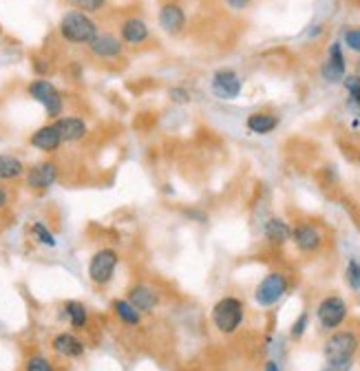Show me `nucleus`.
<instances>
[{
	"label": "nucleus",
	"mask_w": 360,
	"mask_h": 371,
	"mask_svg": "<svg viewBox=\"0 0 360 371\" xmlns=\"http://www.w3.org/2000/svg\"><path fill=\"white\" fill-rule=\"evenodd\" d=\"M292 241L301 252H316L323 245V232L314 224H299L292 228Z\"/></svg>",
	"instance_id": "nucleus-15"
},
{
	"label": "nucleus",
	"mask_w": 360,
	"mask_h": 371,
	"mask_svg": "<svg viewBox=\"0 0 360 371\" xmlns=\"http://www.w3.org/2000/svg\"><path fill=\"white\" fill-rule=\"evenodd\" d=\"M168 97H170L173 104H188L190 102V91L184 89V87H173L168 91Z\"/></svg>",
	"instance_id": "nucleus-29"
},
{
	"label": "nucleus",
	"mask_w": 360,
	"mask_h": 371,
	"mask_svg": "<svg viewBox=\"0 0 360 371\" xmlns=\"http://www.w3.org/2000/svg\"><path fill=\"white\" fill-rule=\"evenodd\" d=\"M25 371H56V369L46 356H42V353H34V356L27 358Z\"/></svg>",
	"instance_id": "nucleus-26"
},
{
	"label": "nucleus",
	"mask_w": 360,
	"mask_h": 371,
	"mask_svg": "<svg viewBox=\"0 0 360 371\" xmlns=\"http://www.w3.org/2000/svg\"><path fill=\"white\" fill-rule=\"evenodd\" d=\"M11 190H9V186L5 183H0V212H5L9 206H11Z\"/></svg>",
	"instance_id": "nucleus-31"
},
{
	"label": "nucleus",
	"mask_w": 360,
	"mask_h": 371,
	"mask_svg": "<svg viewBox=\"0 0 360 371\" xmlns=\"http://www.w3.org/2000/svg\"><path fill=\"white\" fill-rule=\"evenodd\" d=\"M345 276H347V283L352 290H360V263L356 259H352L347 263V269H345Z\"/></svg>",
	"instance_id": "nucleus-27"
},
{
	"label": "nucleus",
	"mask_w": 360,
	"mask_h": 371,
	"mask_svg": "<svg viewBox=\"0 0 360 371\" xmlns=\"http://www.w3.org/2000/svg\"><path fill=\"white\" fill-rule=\"evenodd\" d=\"M305 329H307V312H303L297 318V323L292 325V339H301V336L305 334Z\"/></svg>",
	"instance_id": "nucleus-30"
},
{
	"label": "nucleus",
	"mask_w": 360,
	"mask_h": 371,
	"mask_svg": "<svg viewBox=\"0 0 360 371\" xmlns=\"http://www.w3.org/2000/svg\"><path fill=\"white\" fill-rule=\"evenodd\" d=\"M318 323L323 329H336L345 323L347 318V303L340 296H325L318 303Z\"/></svg>",
	"instance_id": "nucleus-8"
},
{
	"label": "nucleus",
	"mask_w": 360,
	"mask_h": 371,
	"mask_svg": "<svg viewBox=\"0 0 360 371\" xmlns=\"http://www.w3.org/2000/svg\"><path fill=\"white\" fill-rule=\"evenodd\" d=\"M54 126L60 133L62 144H77L89 138V124L80 115H62L54 120Z\"/></svg>",
	"instance_id": "nucleus-10"
},
{
	"label": "nucleus",
	"mask_w": 360,
	"mask_h": 371,
	"mask_svg": "<svg viewBox=\"0 0 360 371\" xmlns=\"http://www.w3.org/2000/svg\"><path fill=\"white\" fill-rule=\"evenodd\" d=\"M149 36H151L149 25H146L142 18H137V16H130V18H126L120 25V40L124 44H130V47L144 44L146 40H149Z\"/></svg>",
	"instance_id": "nucleus-17"
},
{
	"label": "nucleus",
	"mask_w": 360,
	"mask_h": 371,
	"mask_svg": "<svg viewBox=\"0 0 360 371\" xmlns=\"http://www.w3.org/2000/svg\"><path fill=\"white\" fill-rule=\"evenodd\" d=\"M352 369V360H342V363H325L323 371H349Z\"/></svg>",
	"instance_id": "nucleus-32"
},
{
	"label": "nucleus",
	"mask_w": 360,
	"mask_h": 371,
	"mask_svg": "<svg viewBox=\"0 0 360 371\" xmlns=\"http://www.w3.org/2000/svg\"><path fill=\"white\" fill-rule=\"evenodd\" d=\"M60 175H62V168L56 159H40L36 164L27 166V173H25L23 181H25L27 190L42 195L46 190H51L60 181Z\"/></svg>",
	"instance_id": "nucleus-3"
},
{
	"label": "nucleus",
	"mask_w": 360,
	"mask_h": 371,
	"mask_svg": "<svg viewBox=\"0 0 360 371\" xmlns=\"http://www.w3.org/2000/svg\"><path fill=\"white\" fill-rule=\"evenodd\" d=\"M113 312H116V316L122 320L124 325H130V327H135L142 323V314L130 305L128 298H118V300H113Z\"/></svg>",
	"instance_id": "nucleus-23"
},
{
	"label": "nucleus",
	"mask_w": 360,
	"mask_h": 371,
	"mask_svg": "<svg viewBox=\"0 0 360 371\" xmlns=\"http://www.w3.org/2000/svg\"><path fill=\"white\" fill-rule=\"evenodd\" d=\"M120 265V255L116 248H100L93 252L89 261V279L95 285H108L116 276V269Z\"/></svg>",
	"instance_id": "nucleus-5"
},
{
	"label": "nucleus",
	"mask_w": 360,
	"mask_h": 371,
	"mask_svg": "<svg viewBox=\"0 0 360 371\" xmlns=\"http://www.w3.org/2000/svg\"><path fill=\"white\" fill-rule=\"evenodd\" d=\"M290 283H287V276L281 274V272H270L263 281L256 285L254 290V300L259 303L261 308H272L276 305L287 292Z\"/></svg>",
	"instance_id": "nucleus-7"
},
{
	"label": "nucleus",
	"mask_w": 360,
	"mask_h": 371,
	"mask_svg": "<svg viewBox=\"0 0 360 371\" xmlns=\"http://www.w3.org/2000/svg\"><path fill=\"white\" fill-rule=\"evenodd\" d=\"M128 303L133 305L139 314H149L159 305V294L149 288V285H135L128 292Z\"/></svg>",
	"instance_id": "nucleus-19"
},
{
	"label": "nucleus",
	"mask_w": 360,
	"mask_h": 371,
	"mask_svg": "<svg viewBox=\"0 0 360 371\" xmlns=\"http://www.w3.org/2000/svg\"><path fill=\"white\" fill-rule=\"evenodd\" d=\"M27 95L44 109L49 120H58V117H62V113H64V95H62V91L56 87L51 80H46V78L31 80L27 84Z\"/></svg>",
	"instance_id": "nucleus-2"
},
{
	"label": "nucleus",
	"mask_w": 360,
	"mask_h": 371,
	"mask_svg": "<svg viewBox=\"0 0 360 371\" xmlns=\"http://www.w3.org/2000/svg\"><path fill=\"white\" fill-rule=\"evenodd\" d=\"M266 371H281V369H279V365H276L274 360H268L266 363Z\"/></svg>",
	"instance_id": "nucleus-34"
},
{
	"label": "nucleus",
	"mask_w": 360,
	"mask_h": 371,
	"mask_svg": "<svg viewBox=\"0 0 360 371\" xmlns=\"http://www.w3.org/2000/svg\"><path fill=\"white\" fill-rule=\"evenodd\" d=\"M89 51L100 60H116L124 54V42L113 33H97L89 44Z\"/></svg>",
	"instance_id": "nucleus-14"
},
{
	"label": "nucleus",
	"mask_w": 360,
	"mask_h": 371,
	"mask_svg": "<svg viewBox=\"0 0 360 371\" xmlns=\"http://www.w3.org/2000/svg\"><path fill=\"white\" fill-rule=\"evenodd\" d=\"M243 303L235 296H223L212 308V325L221 334H235L243 323Z\"/></svg>",
	"instance_id": "nucleus-4"
},
{
	"label": "nucleus",
	"mask_w": 360,
	"mask_h": 371,
	"mask_svg": "<svg viewBox=\"0 0 360 371\" xmlns=\"http://www.w3.org/2000/svg\"><path fill=\"white\" fill-rule=\"evenodd\" d=\"M62 314L67 316L69 320V325L80 332V329H85L89 325V310L85 303H80V300H67L62 305Z\"/></svg>",
	"instance_id": "nucleus-21"
},
{
	"label": "nucleus",
	"mask_w": 360,
	"mask_h": 371,
	"mask_svg": "<svg viewBox=\"0 0 360 371\" xmlns=\"http://www.w3.org/2000/svg\"><path fill=\"white\" fill-rule=\"evenodd\" d=\"M51 349L58 353V356L62 358H82L85 356V343H82L75 334L71 332H60L54 336V341H51Z\"/></svg>",
	"instance_id": "nucleus-16"
},
{
	"label": "nucleus",
	"mask_w": 360,
	"mask_h": 371,
	"mask_svg": "<svg viewBox=\"0 0 360 371\" xmlns=\"http://www.w3.org/2000/svg\"><path fill=\"white\" fill-rule=\"evenodd\" d=\"M29 146L34 150H38V153H42V155H56L64 144H62L58 128L51 122V124H44V126L36 128L34 133L29 135Z\"/></svg>",
	"instance_id": "nucleus-9"
},
{
	"label": "nucleus",
	"mask_w": 360,
	"mask_h": 371,
	"mask_svg": "<svg viewBox=\"0 0 360 371\" xmlns=\"http://www.w3.org/2000/svg\"><path fill=\"white\" fill-rule=\"evenodd\" d=\"M263 232H266V239L270 243H274V245H283V243H287L292 239V228H290V224L285 221V219H281V217L268 219Z\"/></svg>",
	"instance_id": "nucleus-20"
},
{
	"label": "nucleus",
	"mask_w": 360,
	"mask_h": 371,
	"mask_svg": "<svg viewBox=\"0 0 360 371\" xmlns=\"http://www.w3.org/2000/svg\"><path fill=\"white\" fill-rule=\"evenodd\" d=\"M210 89H212V93H215V97H219V99H235V97H239L241 89H243V82L237 75V71L219 69L215 75H212Z\"/></svg>",
	"instance_id": "nucleus-11"
},
{
	"label": "nucleus",
	"mask_w": 360,
	"mask_h": 371,
	"mask_svg": "<svg viewBox=\"0 0 360 371\" xmlns=\"http://www.w3.org/2000/svg\"><path fill=\"white\" fill-rule=\"evenodd\" d=\"M228 5H230L232 9H245L250 5V0H228Z\"/></svg>",
	"instance_id": "nucleus-33"
},
{
	"label": "nucleus",
	"mask_w": 360,
	"mask_h": 371,
	"mask_svg": "<svg viewBox=\"0 0 360 371\" xmlns=\"http://www.w3.org/2000/svg\"><path fill=\"white\" fill-rule=\"evenodd\" d=\"M29 234H31V239H34L36 243L44 245V248H56L58 245V239H56V234L51 232V228H49L44 221H34L29 226Z\"/></svg>",
	"instance_id": "nucleus-24"
},
{
	"label": "nucleus",
	"mask_w": 360,
	"mask_h": 371,
	"mask_svg": "<svg viewBox=\"0 0 360 371\" xmlns=\"http://www.w3.org/2000/svg\"><path fill=\"white\" fill-rule=\"evenodd\" d=\"M58 31L64 42L69 44H91L95 40V36L100 33V27L91 18L89 13L77 11V9H69L67 13L60 18Z\"/></svg>",
	"instance_id": "nucleus-1"
},
{
	"label": "nucleus",
	"mask_w": 360,
	"mask_h": 371,
	"mask_svg": "<svg viewBox=\"0 0 360 371\" xmlns=\"http://www.w3.org/2000/svg\"><path fill=\"white\" fill-rule=\"evenodd\" d=\"M157 23L168 36H179L186 29V11L177 3H163L157 13Z\"/></svg>",
	"instance_id": "nucleus-13"
},
{
	"label": "nucleus",
	"mask_w": 360,
	"mask_h": 371,
	"mask_svg": "<svg viewBox=\"0 0 360 371\" xmlns=\"http://www.w3.org/2000/svg\"><path fill=\"white\" fill-rule=\"evenodd\" d=\"M245 126H248V130H252L254 135H268L279 126V117L272 113H266V111H259L248 117Z\"/></svg>",
	"instance_id": "nucleus-22"
},
{
	"label": "nucleus",
	"mask_w": 360,
	"mask_h": 371,
	"mask_svg": "<svg viewBox=\"0 0 360 371\" xmlns=\"http://www.w3.org/2000/svg\"><path fill=\"white\" fill-rule=\"evenodd\" d=\"M27 173V164L23 157L13 153H0V183H15Z\"/></svg>",
	"instance_id": "nucleus-18"
},
{
	"label": "nucleus",
	"mask_w": 360,
	"mask_h": 371,
	"mask_svg": "<svg viewBox=\"0 0 360 371\" xmlns=\"http://www.w3.org/2000/svg\"><path fill=\"white\" fill-rule=\"evenodd\" d=\"M347 73V64H345V56H342V44L340 42H332L330 54H327V60L321 66V75L325 82L336 84L345 80Z\"/></svg>",
	"instance_id": "nucleus-12"
},
{
	"label": "nucleus",
	"mask_w": 360,
	"mask_h": 371,
	"mask_svg": "<svg viewBox=\"0 0 360 371\" xmlns=\"http://www.w3.org/2000/svg\"><path fill=\"white\" fill-rule=\"evenodd\" d=\"M342 40H345V44L352 49V51L360 54V27H352L345 31V36H342Z\"/></svg>",
	"instance_id": "nucleus-28"
},
{
	"label": "nucleus",
	"mask_w": 360,
	"mask_h": 371,
	"mask_svg": "<svg viewBox=\"0 0 360 371\" xmlns=\"http://www.w3.org/2000/svg\"><path fill=\"white\" fill-rule=\"evenodd\" d=\"M69 5L77 11H85V13H97V11H102L104 5H106V0H69Z\"/></svg>",
	"instance_id": "nucleus-25"
},
{
	"label": "nucleus",
	"mask_w": 360,
	"mask_h": 371,
	"mask_svg": "<svg viewBox=\"0 0 360 371\" xmlns=\"http://www.w3.org/2000/svg\"><path fill=\"white\" fill-rule=\"evenodd\" d=\"M0 33H3V29H0Z\"/></svg>",
	"instance_id": "nucleus-36"
},
{
	"label": "nucleus",
	"mask_w": 360,
	"mask_h": 371,
	"mask_svg": "<svg viewBox=\"0 0 360 371\" xmlns=\"http://www.w3.org/2000/svg\"><path fill=\"white\" fill-rule=\"evenodd\" d=\"M358 351V336L354 332H336L325 343V360L327 363H342L352 360Z\"/></svg>",
	"instance_id": "nucleus-6"
},
{
	"label": "nucleus",
	"mask_w": 360,
	"mask_h": 371,
	"mask_svg": "<svg viewBox=\"0 0 360 371\" xmlns=\"http://www.w3.org/2000/svg\"><path fill=\"white\" fill-rule=\"evenodd\" d=\"M356 78L360 80V62H358V66H356Z\"/></svg>",
	"instance_id": "nucleus-35"
}]
</instances>
